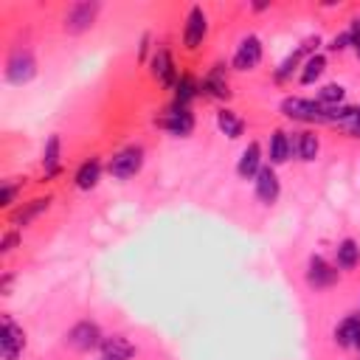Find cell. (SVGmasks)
I'll return each mask as SVG.
<instances>
[{
	"label": "cell",
	"mask_w": 360,
	"mask_h": 360,
	"mask_svg": "<svg viewBox=\"0 0 360 360\" xmlns=\"http://www.w3.org/2000/svg\"><path fill=\"white\" fill-rule=\"evenodd\" d=\"M281 112L287 118H295V121H309V124H332L338 107H323L318 101H309V98H298V96H290L281 101Z\"/></svg>",
	"instance_id": "6da1fadb"
},
{
	"label": "cell",
	"mask_w": 360,
	"mask_h": 360,
	"mask_svg": "<svg viewBox=\"0 0 360 360\" xmlns=\"http://www.w3.org/2000/svg\"><path fill=\"white\" fill-rule=\"evenodd\" d=\"M141 163H143V152H141L138 146H127V149H121L118 155H112V160H110L107 169H110L112 177L127 180V177H132V174L141 172Z\"/></svg>",
	"instance_id": "7a4b0ae2"
},
{
	"label": "cell",
	"mask_w": 360,
	"mask_h": 360,
	"mask_svg": "<svg viewBox=\"0 0 360 360\" xmlns=\"http://www.w3.org/2000/svg\"><path fill=\"white\" fill-rule=\"evenodd\" d=\"M25 349V335L22 329L11 321V318H3V326H0V354L3 360H17Z\"/></svg>",
	"instance_id": "3957f363"
},
{
	"label": "cell",
	"mask_w": 360,
	"mask_h": 360,
	"mask_svg": "<svg viewBox=\"0 0 360 360\" xmlns=\"http://www.w3.org/2000/svg\"><path fill=\"white\" fill-rule=\"evenodd\" d=\"M34 73H37V65H34V56L28 51H14L8 56V62H6V79L11 84H25V82L34 79Z\"/></svg>",
	"instance_id": "277c9868"
},
{
	"label": "cell",
	"mask_w": 360,
	"mask_h": 360,
	"mask_svg": "<svg viewBox=\"0 0 360 360\" xmlns=\"http://www.w3.org/2000/svg\"><path fill=\"white\" fill-rule=\"evenodd\" d=\"M96 14H98V3H73L68 8V14H65V28L70 34H79V31L93 25Z\"/></svg>",
	"instance_id": "5b68a950"
},
{
	"label": "cell",
	"mask_w": 360,
	"mask_h": 360,
	"mask_svg": "<svg viewBox=\"0 0 360 360\" xmlns=\"http://www.w3.org/2000/svg\"><path fill=\"white\" fill-rule=\"evenodd\" d=\"M68 343H70L73 349H79V352H90L93 346L101 343V332H98V326H96L93 321H82V323H76V326L68 332Z\"/></svg>",
	"instance_id": "8992f818"
},
{
	"label": "cell",
	"mask_w": 360,
	"mask_h": 360,
	"mask_svg": "<svg viewBox=\"0 0 360 360\" xmlns=\"http://www.w3.org/2000/svg\"><path fill=\"white\" fill-rule=\"evenodd\" d=\"M307 281L309 287L315 290H323V287H332L338 281V270L332 264H326L321 256H312L309 259V270H307Z\"/></svg>",
	"instance_id": "52a82bcc"
},
{
	"label": "cell",
	"mask_w": 360,
	"mask_h": 360,
	"mask_svg": "<svg viewBox=\"0 0 360 360\" xmlns=\"http://www.w3.org/2000/svg\"><path fill=\"white\" fill-rule=\"evenodd\" d=\"M205 31H208V25H205V14H202L200 6H194V8L188 11L186 31H183V42H186V48H197V45L205 39Z\"/></svg>",
	"instance_id": "ba28073f"
},
{
	"label": "cell",
	"mask_w": 360,
	"mask_h": 360,
	"mask_svg": "<svg viewBox=\"0 0 360 360\" xmlns=\"http://www.w3.org/2000/svg\"><path fill=\"white\" fill-rule=\"evenodd\" d=\"M259 59H262V45H259V39H256V37H248V39H242V45H239L236 53H233V68H236V70H250V68L259 65Z\"/></svg>",
	"instance_id": "9c48e42d"
},
{
	"label": "cell",
	"mask_w": 360,
	"mask_h": 360,
	"mask_svg": "<svg viewBox=\"0 0 360 360\" xmlns=\"http://www.w3.org/2000/svg\"><path fill=\"white\" fill-rule=\"evenodd\" d=\"M160 127L169 129L172 135H188V132L194 129V118H191V112H188L183 104H177V107H172V112L160 121Z\"/></svg>",
	"instance_id": "30bf717a"
},
{
	"label": "cell",
	"mask_w": 360,
	"mask_h": 360,
	"mask_svg": "<svg viewBox=\"0 0 360 360\" xmlns=\"http://www.w3.org/2000/svg\"><path fill=\"white\" fill-rule=\"evenodd\" d=\"M132 354H135V346L121 335L101 340V360H132Z\"/></svg>",
	"instance_id": "8fae6325"
},
{
	"label": "cell",
	"mask_w": 360,
	"mask_h": 360,
	"mask_svg": "<svg viewBox=\"0 0 360 360\" xmlns=\"http://www.w3.org/2000/svg\"><path fill=\"white\" fill-rule=\"evenodd\" d=\"M256 197L262 202H276L278 197V177L273 172V166H262L256 174Z\"/></svg>",
	"instance_id": "7c38bea8"
},
{
	"label": "cell",
	"mask_w": 360,
	"mask_h": 360,
	"mask_svg": "<svg viewBox=\"0 0 360 360\" xmlns=\"http://www.w3.org/2000/svg\"><path fill=\"white\" fill-rule=\"evenodd\" d=\"M152 73L155 79H160L163 84H177L174 79V65H172V56L166 48H158V53L152 56Z\"/></svg>",
	"instance_id": "4fadbf2b"
},
{
	"label": "cell",
	"mask_w": 360,
	"mask_h": 360,
	"mask_svg": "<svg viewBox=\"0 0 360 360\" xmlns=\"http://www.w3.org/2000/svg\"><path fill=\"white\" fill-rule=\"evenodd\" d=\"M332 124H338L343 132L360 138V110H357V107H338Z\"/></svg>",
	"instance_id": "5bb4252c"
},
{
	"label": "cell",
	"mask_w": 360,
	"mask_h": 360,
	"mask_svg": "<svg viewBox=\"0 0 360 360\" xmlns=\"http://www.w3.org/2000/svg\"><path fill=\"white\" fill-rule=\"evenodd\" d=\"M290 146L301 160H315L318 155V138L312 132H298L295 141H290Z\"/></svg>",
	"instance_id": "9a60e30c"
},
{
	"label": "cell",
	"mask_w": 360,
	"mask_h": 360,
	"mask_svg": "<svg viewBox=\"0 0 360 360\" xmlns=\"http://www.w3.org/2000/svg\"><path fill=\"white\" fill-rule=\"evenodd\" d=\"M335 340H338L340 346H357V340H360V318H357V315L346 318V321L335 329Z\"/></svg>",
	"instance_id": "2e32d148"
},
{
	"label": "cell",
	"mask_w": 360,
	"mask_h": 360,
	"mask_svg": "<svg viewBox=\"0 0 360 360\" xmlns=\"http://www.w3.org/2000/svg\"><path fill=\"white\" fill-rule=\"evenodd\" d=\"M290 155H292V146H290L287 132L276 129V132L270 135V163H284Z\"/></svg>",
	"instance_id": "e0dca14e"
},
{
	"label": "cell",
	"mask_w": 360,
	"mask_h": 360,
	"mask_svg": "<svg viewBox=\"0 0 360 360\" xmlns=\"http://www.w3.org/2000/svg\"><path fill=\"white\" fill-rule=\"evenodd\" d=\"M259 143H248V149L242 152V158H239V166H236V172L242 174V177H256L259 174Z\"/></svg>",
	"instance_id": "ac0fdd59"
},
{
	"label": "cell",
	"mask_w": 360,
	"mask_h": 360,
	"mask_svg": "<svg viewBox=\"0 0 360 360\" xmlns=\"http://www.w3.org/2000/svg\"><path fill=\"white\" fill-rule=\"evenodd\" d=\"M98 174H101V163H98L96 158H90V160H84V163L79 166V172H76V186H79V188H93V186L98 183Z\"/></svg>",
	"instance_id": "d6986e66"
},
{
	"label": "cell",
	"mask_w": 360,
	"mask_h": 360,
	"mask_svg": "<svg viewBox=\"0 0 360 360\" xmlns=\"http://www.w3.org/2000/svg\"><path fill=\"white\" fill-rule=\"evenodd\" d=\"M357 262H360V248H357V242H354V239H343V242L338 245V267L352 270Z\"/></svg>",
	"instance_id": "ffe728a7"
},
{
	"label": "cell",
	"mask_w": 360,
	"mask_h": 360,
	"mask_svg": "<svg viewBox=\"0 0 360 360\" xmlns=\"http://www.w3.org/2000/svg\"><path fill=\"white\" fill-rule=\"evenodd\" d=\"M217 124H219V129H222L228 138H239V135H242V129H245L242 118H236L231 110H222V112L217 115Z\"/></svg>",
	"instance_id": "44dd1931"
},
{
	"label": "cell",
	"mask_w": 360,
	"mask_h": 360,
	"mask_svg": "<svg viewBox=\"0 0 360 360\" xmlns=\"http://www.w3.org/2000/svg\"><path fill=\"white\" fill-rule=\"evenodd\" d=\"M48 202H51L48 197H45V200H42V197H39V200H31L25 208H20V211L14 214V225H28V222H31L37 214H42V211L48 208Z\"/></svg>",
	"instance_id": "7402d4cb"
},
{
	"label": "cell",
	"mask_w": 360,
	"mask_h": 360,
	"mask_svg": "<svg viewBox=\"0 0 360 360\" xmlns=\"http://www.w3.org/2000/svg\"><path fill=\"white\" fill-rule=\"evenodd\" d=\"M323 68H326V59L321 56V53H312L307 62H304V70H301V82L304 84H312L321 73H323Z\"/></svg>",
	"instance_id": "603a6c76"
},
{
	"label": "cell",
	"mask_w": 360,
	"mask_h": 360,
	"mask_svg": "<svg viewBox=\"0 0 360 360\" xmlns=\"http://www.w3.org/2000/svg\"><path fill=\"white\" fill-rule=\"evenodd\" d=\"M42 166L48 174H53L59 169V135H51L45 143V155H42Z\"/></svg>",
	"instance_id": "cb8c5ba5"
},
{
	"label": "cell",
	"mask_w": 360,
	"mask_h": 360,
	"mask_svg": "<svg viewBox=\"0 0 360 360\" xmlns=\"http://www.w3.org/2000/svg\"><path fill=\"white\" fill-rule=\"evenodd\" d=\"M202 87L211 93V96H228V82H225V76H222V68H217V70H211V76L202 82Z\"/></svg>",
	"instance_id": "d4e9b609"
},
{
	"label": "cell",
	"mask_w": 360,
	"mask_h": 360,
	"mask_svg": "<svg viewBox=\"0 0 360 360\" xmlns=\"http://www.w3.org/2000/svg\"><path fill=\"white\" fill-rule=\"evenodd\" d=\"M343 101V87L340 84H323L321 90H318V104H323V107H338Z\"/></svg>",
	"instance_id": "484cf974"
},
{
	"label": "cell",
	"mask_w": 360,
	"mask_h": 360,
	"mask_svg": "<svg viewBox=\"0 0 360 360\" xmlns=\"http://www.w3.org/2000/svg\"><path fill=\"white\" fill-rule=\"evenodd\" d=\"M307 48H309V45H301V48H298V51H295L292 56H287V59L281 62V68L276 70V79H278V82H284V79H287V76L292 73V68L298 65V59H301V53H307Z\"/></svg>",
	"instance_id": "4316f807"
},
{
	"label": "cell",
	"mask_w": 360,
	"mask_h": 360,
	"mask_svg": "<svg viewBox=\"0 0 360 360\" xmlns=\"http://www.w3.org/2000/svg\"><path fill=\"white\" fill-rule=\"evenodd\" d=\"M194 90H197L194 79H191V76H180V82H177V101L186 107V101L194 96Z\"/></svg>",
	"instance_id": "83f0119b"
},
{
	"label": "cell",
	"mask_w": 360,
	"mask_h": 360,
	"mask_svg": "<svg viewBox=\"0 0 360 360\" xmlns=\"http://www.w3.org/2000/svg\"><path fill=\"white\" fill-rule=\"evenodd\" d=\"M349 42H352V37H349V31H346V34H340V37H335L329 48H332V51H340V48H346Z\"/></svg>",
	"instance_id": "f1b7e54d"
},
{
	"label": "cell",
	"mask_w": 360,
	"mask_h": 360,
	"mask_svg": "<svg viewBox=\"0 0 360 360\" xmlns=\"http://www.w3.org/2000/svg\"><path fill=\"white\" fill-rule=\"evenodd\" d=\"M14 245H17V233H6V236H3V242H0V250H3V253H8Z\"/></svg>",
	"instance_id": "f546056e"
},
{
	"label": "cell",
	"mask_w": 360,
	"mask_h": 360,
	"mask_svg": "<svg viewBox=\"0 0 360 360\" xmlns=\"http://www.w3.org/2000/svg\"><path fill=\"white\" fill-rule=\"evenodd\" d=\"M349 37H352V45H357V48H360V17L352 22V28H349Z\"/></svg>",
	"instance_id": "4dcf8cb0"
},
{
	"label": "cell",
	"mask_w": 360,
	"mask_h": 360,
	"mask_svg": "<svg viewBox=\"0 0 360 360\" xmlns=\"http://www.w3.org/2000/svg\"><path fill=\"white\" fill-rule=\"evenodd\" d=\"M11 197H14V186H3V191H0V205H8L11 202Z\"/></svg>",
	"instance_id": "1f68e13d"
},
{
	"label": "cell",
	"mask_w": 360,
	"mask_h": 360,
	"mask_svg": "<svg viewBox=\"0 0 360 360\" xmlns=\"http://www.w3.org/2000/svg\"><path fill=\"white\" fill-rule=\"evenodd\" d=\"M357 53H360V48H357Z\"/></svg>",
	"instance_id": "d6a6232c"
}]
</instances>
